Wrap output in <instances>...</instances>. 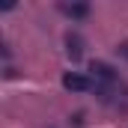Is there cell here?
Here are the masks:
<instances>
[{"mask_svg": "<svg viewBox=\"0 0 128 128\" xmlns=\"http://www.w3.org/2000/svg\"><path fill=\"white\" fill-rule=\"evenodd\" d=\"M63 90L72 96H80V92H92V78L86 72H63Z\"/></svg>", "mask_w": 128, "mask_h": 128, "instance_id": "6da1fadb", "label": "cell"}, {"mask_svg": "<svg viewBox=\"0 0 128 128\" xmlns=\"http://www.w3.org/2000/svg\"><path fill=\"white\" fill-rule=\"evenodd\" d=\"M116 54H122V57H128V42H122V45L116 48Z\"/></svg>", "mask_w": 128, "mask_h": 128, "instance_id": "277c9868", "label": "cell"}, {"mask_svg": "<svg viewBox=\"0 0 128 128\" xmlns=\"http://www.w3.org/2000/svg\"><path fill=\"white\" fill-rule=\"evenodd\" d=\"M60 12H63L66 18H72V21H80V18H86V15H90V6H86V3H72V6L63 3V6H60Z\"/></svg>", "mask_w": 128, "mask_h": 128, "instance_id": "3957f363", "label": "cell"}, {"mask_svg": "<svg viewBox=\"0 0 128 128\" xmlns=\"http://www.w3.org/2000/svg\"><path fill=\"white\" fill-rule=\"evenodd\" d=\"M63 45H66V57H68V60H80V54H84V42H80L78 33H66Z\"/></svg>", "mask_w": 128, "mask_h": 128, "instance_id": "7a4b0ae2", "label": "cell"}]
</instances>
